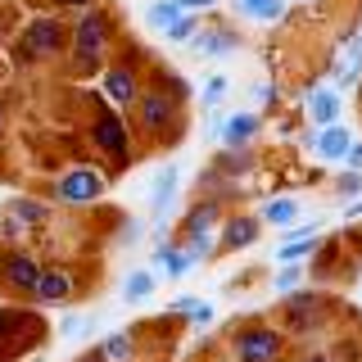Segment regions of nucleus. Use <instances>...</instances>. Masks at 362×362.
Here are the masks:
<instances>
[{
    "label": "nucleus",
    "mask_w": 362,
    "mask_h": 362,
    "mask_svg": "<svg viewBox=\"0 0 362 362\" xmlns=\"http://www.w3.org/2000/svg\"><path fill=\"white\" fill-rule=\"evenodd\" d=\"M100 190H105V177H100L95 168H73V173H64V181H59V195H64L68 204L95 199Z\"/></svg>",
    "instance_id": "1"
},
{
    "label": "nucleus",
    "mask_w": 362,
    "mask_h": 362,
    "mask_svg": "<svg viewBox=\"0 0 362 362\" xmlns=\"http://www.w3.org/2000/svg\"><path fill=\"white\" fill-rule=\"evenodd\" d=\"M276 354H281V335L276 331L254 326V331L240 335V362H276Z\"/></svg>",
    "instance_id": "2"
},
{
    "label": "nucleus",
    "mask_w": 362,
    "mask_h": 362,
    "mask_svg": "<svg viewBox=\"0 0 362 362\" xmlns=\"http://www.w3.org/2000/svg\"><path fill=\"white\" fill-rule=\"evenodd\" d=\"M100 50H105V18L86 14V18H82V28H77V59L90 68V64L100 59Z\"/></svg>",
    "instance_id": "3"
},
{
    "label": "nucleus",
    "mask_w": 362,
    "mask_h": 362,
    "mask_svg": "<svg viewBox=\"0 0 362 362\" xmlns=\"http://www.w3.org/2000/svg\"><path fill=\"white\" fill-rule=\"evenodd\" d=\"M286 322L294 331H317V326H322V299H317V294H290Z\"/></svg>",
    "instance_id": "4"
},
{
    "label": "nucleus",
    "mask_w": 362,
    "mask_h": 362,
    "mask_svg": "<svg viewBox=\"0 0 362 362\" xmlns=\"http://www.w3.org/2000/svg\"><path fill=\"white\" fill-rule=\"evenodd\" d=\"M68 290H73V281H68V272H41L32 294H37V303H64Z\"/></svg>",
    "instance_id": "5"
},
{
    "label": "nucleus",
    "mask_w": 362,
    "mask_h": 362,
    "mask_svg": "<svg viewBox=\"0 0 362 362\" xmlns=\"http://www.w3.org/2000/svg\"><path fill=\"white\" fill-rule=\"evenodd\" d=\"M37 276H41V267H37V258H32V254H14L5 263V281L14 290H32V286H37Z\"/></svg>",
    "instance_id": "6"
},
{
    "label": "nucleus",
    "mask_w": 362,
    "mask_h": 362,
    "mask_svg": "<svg viewBox=\"0 0 362 362\" xmlns=\"http://www.w3.org/2000/svg\"><path fill=\"white\" fill-rule=\"evenodd\" d=\"M349 145H354V136L339 127V122H326V132L317 136V154H322V158H344Z\"/></svg>",
    "instance_id": "7"
},
{
    "label": "nucleus",
    "mask_w": 362,
    "mask_h": 362,
    "mask_svg": "<svg viewBox=\"0 0 362 362\" xmlns=\"http://www.w3.org/2000/svg\"><path fill=\"white\" fill-rule=\"evenodd\" d=\"M141 122H145L150 132L168 127V122H173V100H163V95H145V100H141Z\"/></svg>",
    "instance_id": "8"
},
{
    "label": "nucleus",
    "mask_w": 362,
    "mask_h": 362,
    "mask_svg": "<svg viewBox=\"0 0 362 362\" xmlns=\"http://www.w3.org/2000/svg\"><path fill=\"white\" fill-rule=\"evenodd\" d=\"M222 141L226 145H245V141H254V132H258V118H254V113H235V118L231 122H222Z\"/></svg>",
    "instance_id": "9"
},
{
    "label": "nucleus",
    "mask_w": 362,
    "mask_h": 362,
    "mask_svg": "<svg viewBox=\"0 0 362 362\" xmlns=\"http://www.w3.org/2000/svg\"><path fill=\"white\" fill-rule=\"evenodd\" d=\"M54 45H59V28H54L50 18H41V23H32V28H28V50L32 54H50Z\"/></svg>",
    "instance_id": "10"
},
{
    "label": "nucleus",
    "mask_w": 362,
    "mask_h": 362,
    "mask_svg": "<svg viewBox=\"0 0 362 362\" xmlns=\"http://www.w3.org/2000/svg\"><path fill=\"white\" fill-rule=\"evenodd\" d=\"M95 141L105 145V150H113V154H127V132H122V122L118 118H100V127H95Z\"/></svg>",
    "instance_id": "11"
},
{
    "label": "nucleus",
    "mask_w": 362,
    "mask_h": 362,
    "mask_svg": "<svg viewBox=\"0 0 362 362\" xmlns=\"http://www.w3.org/2000/svg\"><path fill=\"white\" fill-rule=\"evenodd\" d=\"M308 113H313V122H335L339 118V95L335 90H313V100H308Z\"/></svg>",
    "instance_id": "12"
},
{
    "label": "nucleus",
    "mask_w": 362,
    "mask_h": 362,
    "mask_svg": "<svg viewBox=\"0 0 362 362\" xmlns=\"http://www.w3.org/2000/svg\"><path fill=\"white\" fill-rule=\"evenodd\" d=\"M158 263L168 267V276H173V281H181L190 267H195V254H190V249H173V245H163V249H158Z\"/></svg>",
    "instance_id": "13"
},
{
    "label": "nucleus",
    "mask_w": 362,
    "mask_h": 362,
    "mask_svg": "<svg viewBox=\"0 0 362 362\" xmlns=\"http://www.w3.org/2000/svg\"><path fill=\"white\" fill-rule=\"evenodd\" d=\"M258 235V226H254V218H235L231 226H226V235H222V245L226 249H245L249 240Z\"/></svg>",
    "instance_id": "14"
},
{
    "label": "nucleus",
    "mask_w": 362,
    "mask_h": 362,
    "mask_svg": "<svg viewBox=\"0 0 362 362\" xmlns=\"http://www.w3.org/2000/svg\"><path fill=\"white\" fill-rule=\"evenodd\" d=\"M105 90L118 105H127V100L136 95V82H132V73H122V68H113V73H105Z\"/></svg>",
    "instance_id": "15"
},
{
    "label": "nucleus",
    "mask_w": 362,
    "mask_h": 362,
    "mask_svg": "<svg viewBox=\"0 0 362 362\" xmlns=\"http://www.w3.org/2000/svg\"><path fill=\"white\" fill-rule=\"evenodd\" d=\"M173 186H177V168H163L158 181H154V213H158V218H163L168 204H173Z\"/></svg>",
    "instance_id": "16"
},
{
    "label": "nucleus",
    "mask_w": 362,
    "mask_h": 362,
    "mask_svg": "<svg viewBox=\"0 0 362 362\" xmlns=\"http://www.w3.org/2000/svg\"><path fill=\"white\" fill-rule=\"evenodd\" d=\"M150 290H154V272H132L127 286H122V299L141 303V299H150Z\"/></svg>",
    "instance_id": "17"
},
{
    "label": "nucleus",
    "mask_w": 362,
    "mask_h": 362,
    "mask_svg": "<svg viewBox=\"0 0 362 362\" xmlns=\"http://www.w3.org/2000/svg\"><path fill=\"white\" fill-rule=\"evenodd\" d=\"M294 218H299V204L294 199H272L263 209V222H272V226H290Z\"/></svg>",
    "instance_id": "18"
},
{
    "label": "nucleus",
    "mask_w": 362,
    "mask_h": 362,
    "mask_svg": "<svg viewBox=\"0 0 362 362\" xmlns=\"http://www.w3.org/2000/svg\"><path fill=\"white\" fill-rule=\"evenodd\" d=\"M100 358H105V362H127V358H132V335H127V331L109 335L105 344H100Z\"/></svg>",
    "instance_id": "19"
},
{
    "label": "nucleus",
    "mask_w": 362,
    "mask_h": 362,
    "mask_svg": "<svg viewBox=\"0 0 362 362\" xmlns=\"http://www.w3.org/2000/svg\"><path fill=\"white\" fill-rule=\"evenodd\" d=\"M308 254H313V235H294V240H286V245L276 249L281 263H303Z\"/></svg>",
    "instance_id": "20"
},
{
    "label": "nucleus",
    "mask_w": 362,
    "mask_h": 362,
    "mask_svg": "<svg viewBox=\"0 0 362 362\" xmlns=\"http://www.w3.org/2000/svg\"><path fill=\"white\" fill-rule=\"evenodd\" d=\"M240 9H245V14H254V18H281V9H286V5H281V0H240Z\"/></svg>",
    "instance_id": "21"
},
{
    "label": "nucleus",
    "mask_w": 362,
    "mask_h": 362,
    "mask_svg": "<svg viewBox=\"0 0 362 362\" xmlns=\"http://www.w3.org/2000/svg\"><path fill=\"white\" fill-rule=\"evenodd\" d=\"M213 218H218V209H213V204H199V209L186 218V231H190V235H204V231L213 226Z\"/></svg>",
    "instance_id": "22"
},
{
    "label": "nucleus",
    "mask_w": 362,
    "mask_h": 362,
    "mask_svg": "<svg viewBox=\"0 0 362 362\" xmlns=\"http://www.w3.org/2000/svg\"><path fill=\"white\" fill-rule=\"evenodd\" d=\"M163 32H168V41H190V37H195V18H190L186 9H181V14H177L173 23H168Z\"/></svg>",
    "instance_id": "23"
},
{
    "label": "nucleus",
    "mask_w": 362,
    "mask_h": 362,
    "mask_svg": "<svg viewBox=\"0 0 362 362\" xmlns=\"http://www.w3.org/2000/svg\"><path fill=\"white\" fill-rule=\"evenodd\" d=\"M199 50H209V54H226V50H235V37H231V32H213V37H204V41H199Z\"/></svg>",
    "instance_id": "24"
},
{
    "label": "nucleus",
    "mask_w": 362,
    "mask_h": 362,
    "mask_svg": "<svg viewBox=\"0 0 362 362\" xmlns=\"http://www.w3.org/2000/svg\"><path fill=\"white\" fill-rule=\"evenodd\" d=\"M177 14H181V9L173 5V0H163V5H150V23H154V28H168Z\"/></svg>",
    "instance_id": "25"
},
{
    "label": "nucleus",
    "mask_w": 362,
    "mask_h": 362,
    "mask_svg": "<svg viewBox=\"0 0 362 362\" xmlns=\"http://www.w3.org/2000/svg\"><path fill=\"white\" fill-rule=\"evenodd\" d=\"M222 95H226V77H222V73H213L209 82H204V105H218Z\"/></svg>",
    "instance_id": "26"
},
{
    "label": "nucleus",
    "mask_w": 362,
    "mask_h": 362,
    "mask_svg": "<svg viewBox=\"0 0 362 362\" xmlns=\"http://www.w3.org/2000/svg\"><path fill=\"white\" fill-rule=\"evenodd\" d=\"M294 286H299V263H286V267L276 272V290H281V294H290Z\"/></svg>",
    "instance_id": "27"
},
{
    "label": "nucleus",
    "mask_w": 362,
    "mask_h": 362,
    "mask_svg": "<svg viewBox=\"0 0 362 362\" xmlns=\"http://www.w3.org/2000/svg\"><path fill=\"white\" fill-rule=\"evenodd\" d=\"M86 326H90V322H86V317H68V322L59 326V331H64L68 339H73V335H82V331H86Z\"/></svg>",
    "instance_id": "28"
},
{
    "label": "nucleus",
    "mask_w": 362,
    "mask_h": 362,
    "mask_svg": "<svg viewBox=\"0 0 362 362\" xmlns=\"http://www.w3.org/2000/svg\"><path fill=\"white\" fill-rule=\"evenodd\" d=\"M339 190H344V195H358V190H362V173H349V177H339Z\"/></svg>",
    "instance_id": "29"
},
{
    "label": "nucleus",
    "mask_w": 362,
    "mask_h": 362,
    "mask_svg": "<svg viewBox=\"0 0 362 362\" xmlns=\"http://www.w3.org/2000/svg\"><path fill=\"white\" fill-rule=\"evenodd\" d=\"M344 158H349V168H354V173H362V145H349Z\"/></svg>",
    "instance_id": "30"
},
{
    "label": "nucleus",
    "mask_w": 362,
    "mask_h": 362,
    "mask_svg": "<svg viewBox=\"0 0 362 362\" xmlns=\"http://www.w3.org/2000/svg\"><path fill=\"white\" fill-rule=\"evenodd\" d=\"M177 9H209V5H218V0H173Z\"/></svg>",
    "instance_id": "31"
},
{
    "label": "nucleus",
    "mask_w": 362,
    "mask_h": 362,
    "mask_svg": "<svg viewBox=\"0 0 362 362\" xmlns=\"http://www.w3.org/2000/svg\"><path fill=\"white\" fill-rule=\"evenodd\" d=\"M349 218H362V199H354V204H349Z\"/></svg>",
    "instance_id": "32"
},
{
    "label": "nucleus",
    "mask_w": 362,
    "mask_h": 362,
    "mask_svg": "<svg viewBox=\"0 0 362 362\" xmlns=\"http://www.w3.org/2000/svg\"><path fill=\"white\" fill-rule=\"evenodd\" d=\"M308 362H326V358H308Z\"/></svg>",
    "instance_id": "33"
},
{
    "label": "nucleus",
    "mask_w": 362,
    "mask_h": 362,
    "mask_svg": "<svg viewBox=\"0 0 362 362\" xmlns=\"http://www.w3.org/2000/svg\"><path fill=\"white\" fill-rule=\"evenodd\" d=\"M73 5H86V0H73Z\"/></svg>",
    "instance_id": "34"
},
{
    "label": "nucleus",
    "mask_w": 362,
    "mask_h": 362,
    "mask_svg": "<svg viewBox=\"0 0 362 362\" xmlns=\"http://www.w3.org/2000/svg\"><path fill=\"white\" fill-rule=\"evenodd\" d=\"M303 5H308V0H303Z\"/></svg>",
    "instance_id": "35"
}]
</instances>
